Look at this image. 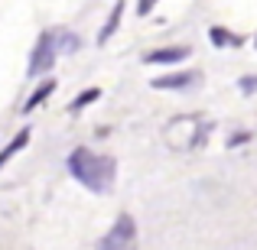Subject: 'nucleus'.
<instances>
[{
  "mask_svg": "<svg viewBox=\"0 0 257 250\" xmlns=\"http://www.w3.org/2000/svg\"><path fill=\"white\" fill-rule=\"evenodd\" d=\"M69 172L75 175V182H82L88 192L104 195L114 188V175H117V159L104 156V153H91V150H72L69 156Z\"/></svg>",
  "mask_w": 257,
  "mask_h": 250,
  "instance_id": "nucleus-1",
  "label": "nucleus"
},
{
  "mask_svg": "<svg viewBox=\"0 0 257 250\" xmlns=\"http://www.w3.org/2000/svg\"><path fill=\"white\" fill-rule=\"evenodd\" d=\"M205 133H208L205 120L195 117V114H186V117L170 120V127L163 130V140L173 150H195V146L205 143Z\"/></svg>",
  "mask_w": 257,
  "mask_h": 250,
  "instance_id": "nucleus-2",
  "label": "nucleus"
},
{
  "mask_svg": "<svg viewBox=\"0 0 257 250\" xmlns=\"http://www.w3.org/2000/svg\"><path fill=\"white\" fill-rule=\"evenodd\" d=\"M56 56H59L56 33H39L36 46H33V56H30V69H26V75H30V78H39V75H46V72H52Z\"/></svg>",
  "mask_w": 257,
  "mask_h": 250,
  "instance_id": "nucleus-3",
  "label": "nucleus"
},
{
  "mask_svg": "<svg viewBox=\"0 0 257 250\" xmlns=\"http://www.w3.org/2000/svg\"><path fill=\"white\" fill-rule=\"evenodd\" d=\"M134 237H137V224H134V218H131V214H120V218L114 221V227L98 240V244L101 247H131Z\"/></svg>",
  "mask_w": 257,
  "mask_h": 250,
  "instance_id": "nucleus-4",
  "label": "nucleus"
},
{
  "mask_svg": "<svg viewBox=\"0 0 257 250\" xmlns=\"http://www.w3.org/2000/svg\"><path fill=\"white\" fill-rule=\"evenodd\" d=\"M189 46H170V49H153L144 56L147 65H176V62H186L189 59Z\"/></svg>",
  "mask_w": 257,
  "mask_h": 250,
  "instance_id": "nucleus-5",
  "label": "nucleus"
},
{
  "mask_svg": "<svg viewBox=\"0 0 257 250\" xmlns=\"http://www.w3.org/2000/svg\"><path fill=\"white\" fill-rule=\"evenodd\" d=\"M199 82V72H179V75H163V78H153V88H189V85H195Z\"/></svg>",
  "mask_w": 257,
  "mask_h": 250,
  "instance_id": "nucleus-6",
  "label": "nucleus"
},
{
  "mask_svg": "<svg viewBox=\"0 0 257 250\" xmlns=\"http://www.w3.org/2000/svg\"><path fill=\"white\" fill-rule=\"evenodd\" d=\"M120 17H124V0H117V4H114L111 17H107V20H104V26L98 30V46H104L107 39H111L114 33H117V26H120Z\"/></svg>",
  "mask_w": 257,
  "mask_h": 250,
  "instance_id": "nucleus-7",
  "label": "nucleus"
},
{
  "mask_svg": "<svg viewBox=\"0 0 257 250\" xmlns=\"http://www.w3.org/2000/svg\"><path fill=\"white\" fill-rule=\"evenodd\" d=\"M26 143H30V127H23V130H20V133H17V137H13V140H10V143H7V146H4V150H0V169H4L7 163H10V159H13V156H17V153H20V150H23V146H26Z\"/></svg>",
  "mask_w": 257,
  "mask_h": 250,
  "instance_id": "nucleus-8",
  "label": "nucleus"
},
{
  "mask_svg": "<svg viewBox=\"0 0 257 250\" xmlns=\"http://www.w3.org/2000/svg\"><path fill=\"white\" fill-rule=\"evenodd\" d=\"M52 91H56V82H43V85H39L36 88V91H33L30 94V98H26V104H23V114H30L33 111V107H39V104H43V101L46 98H49V94Z\"/></svg>",
  "mask_w": 257,
  "mask_h": 250,
  "instance_id": "nucleus-9",
  "label": "nucleus"
},
{
  "mask_svg": "<svg viewBox=\"0 0 257 250\" xmlns=\"http://www.w3.org/2000/svg\"><path fill=\"white\" fill-rule=\"evenodd\" d=\"M208 36H212V43L218 46V49H234V46H241V36H234V33L221 30V26H215V30H208Z\"/></svg>",
  "mask_w": 257,
  "mask_h": 250,
  "instance_id": "nucleus-10",
  "label": "nucleus"
},
{
  "mask_svg": "<svg viewBox=\"0 0 257 250\" xmlns=\"http://www.w3.org/2000/svg\"><path fill=\"white\" fill-rule=\"evenodd\" d=\"M98 88H88V91H82V94H78V98L75 101H72V104H69V111H82V107H88V104H91V101L94 98H98Z\"/></svg>",
  "mask_w": 257,
  "mask_h": 250,
  "instance_id": "nucleus-11",
  "label": "nucleus"
},
{
  "mask_svg": "<svg viewBox=\"0 0 257 250\" xmlns=\"http://www.w3.org/2000/svg\"><path fill=\"white\" fill-rule=\"evenodd\" d=\"M56 46H59V52H75L78 39L72 36V33H56Z\"/></svg>",
  "mask_w": 257,
  "mask_h": 250,
  "instance_id": "nucleus-12",
  "label": "nucleus"
},
{
  "mask_svg": "<svg viewBox=\"0 0 257 250\" xmlns=\"http://www.w3.org/2000/svg\"><path fill=\"white\" fill-rule=\"evenodd\" d=\"M153 7H157V0H137V13L140 17H150Z\"/></svg>",
  "mask_w": 257,
  "mask_h": 250,
  "instance_id": "nucleus-13",
  "label": "nucleus"
},
{
  "mask_svg": "<svg viewBox=\"0 0 257 250\" xmlns=\"http://www.w3.org/2000/svg\"><path fill=\"white\" fill-rule=\"evenodd\" d=\"M241 91H244V94L257 91V78H241Z\"/></svg>",
  "mask_w": 257,
  "mask_h": 250,
  "instance_id": "nucleus-14",
  "label": "nucleus"
},
{
  "mask_svg": "<svg viewBox=\"0 0 257 250\" xmlns=\"http://www.w3.org/2000/svg\"><path fill=\"white\" fill-rule=\"evenodd\" d=\"M254 43H257V39H254Z\"/></svg>",
  "mask_w": 257,
  "mask_h": 250,
  "instance_id": "nucleus-15",
  "label": "nucleus"
}]
</instances>
